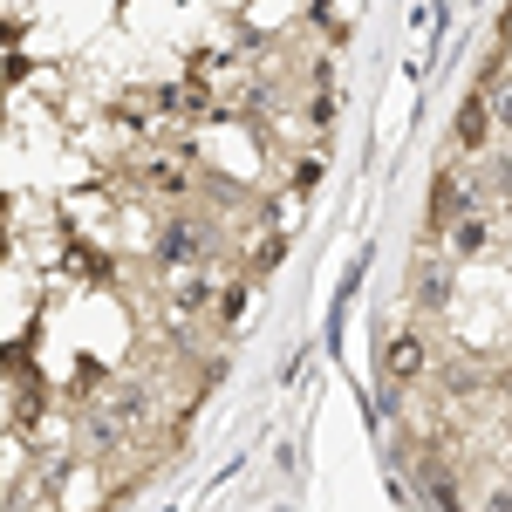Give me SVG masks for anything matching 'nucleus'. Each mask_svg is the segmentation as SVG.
I'll use <instances>...</instances> for the list:
<instances>
[{"mask_svg": "<svg viewBox=\"0 0 512 512\" xmlns=\"http://www.w3.org/2000/svg\"><path fill=\"white\" fill-rule=\"evenodd\" d=\"M390 403L444 506L512 512V7L431 178Z\"/></svg>", "mask_w": 512, "mask_h": 512, "instance_id": "obj_1", "label": "nucleus"}]
</instances>
